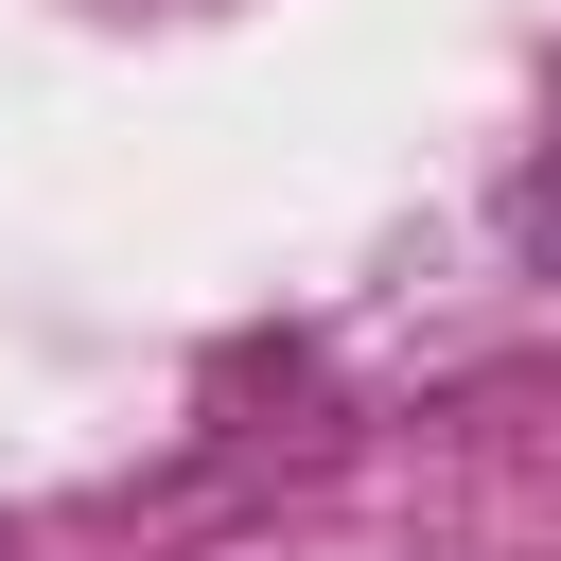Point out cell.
Here are the masks:
<instances>
[{
  "instance_id": "1",
  "label": "cell",
  "mask_w": 561,
  "mask_h": 561,
  "mask_svg": "<svg viewBox=\"0 0 561 561\" xmlns=\"http://www.w3.org/2000/svg\"><path fill=\"white\" fill-rule=\"evenodd\" d=\"M508 245H526V263H543V280H561V140H543V158H526V175H508Z\"/></svg>"
}]
</instances>
